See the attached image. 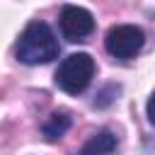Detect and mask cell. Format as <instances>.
<instances>
[{
  "label": "cell",
  "instance_id": "1",
  "mask_svg": "<svg viewBox=\"0 0 155 155\" xmlns=\"http://www.w3.org/2000/svg\"><path fill=\"white\" fill-rule=\"evenodd\" d=\"M58 39L53 34V29L46 22H29L24 27V31L19 34L17 41V58L27 65H39V63H48L53 58H58Z\"/></svg>",
  "mask_w": 155,
  "mask_h": 155
},
{
  "label": "cell",
  "instance_id": "2",
  "mask_svg": "<svg viewBox=\"0 0 155 155\" xmlns=\"http://www.w3.org/2000/svg\"><path fill=\"white\" fill-rule=\"evenodd\" d=\"M94 78V58L90 53H70L56 70V85L68 94H80Z\"/></svg>",
  "mask_w": 155,
  "mask_h": 155
},
{
  "label": "cell",
  "instance_id": "3",
  "mask_svg": "<svg viewBox=\"0 0 155 155\" xmlns=\"http://www.w3.org/2000/svg\"><path fill=\"white\" fill-rule=\"evenodd\" d=\"M143 44H145V34H143V29L136 27V24H116V27H111V29L107 31V36H104L107 51H109L114 58H121V61L133 58V56L143 48Z\"/></svg>",
  "mask_w": 155,
  "mask_h": 155
},
{
  "label": "cell",
  "instance_id": "4",
  "mask_svg": "<svg viewBox=\"0 0 155 155\" xmlns=\"http://www.w3.org/2000/svg\"><path fill=\"white\" fill-rule=\"evenodd\" d=\"M58 24L68 41H82L85 36L94 31V17L90 15V10L78 7V5H65L61 10Z\"/></svg>",
  "mask_w": 155,
  "mask_h": 155
},
{
  "label": "cell",
  "instance_id": "5",
  "mask_svg": "<svg viewBox=\"0 0 155 155\" xmlns=\"http://www.w3.org/2000/svg\"><path fill=\"white\" fill-rule=\"evenodd\" d=\"M114 150H116V136L109 128H102L80 148L78 155H111Z\"/></svg>",
  "mask_w": 155,
  "mask_h": 155
},
{
  "label": "cell",
  "instance_id": "6",
  "mask_svg": "<svg viewBox=\"0 0 155 155\" xmlns=\"http://www.w3.org/2000/svg\"><path fill=\"white\" fill-rule=\"evenodd\" d=\"M68 128H70V116L63 114V111H61V114L56 111V114L48 116V121L44 124L41 131H44V138H46V140H58Z\"/></svg>",
  "mask_w": 155,
  "mask_h": 155
},
{
  "label": "cell",
  "instance_id": "7",
  "mask_svg": "<svg viewBox=\"0 0 155 155\" xmlns=\"http://www.w3.org/2000/svg\"><path fill=\"white\" fill-rule=\"evenodd\" d=\"M145 111H148V121L155 126V92L150 94V99H148V107H145Z\"/></svg>",
  "mask_w": 155,
  "mask_h": 155
}]
</instances>
